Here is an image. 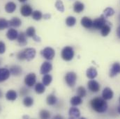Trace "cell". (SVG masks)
Returning <instances> with one entry per match:
<instances>
[{
    "mask_svg": "<svg viewBox=\"0 0 120 119\" xmlns=\"http://www.w3.org/2000/svg\"><path fill=\"white\" fill-rule=\"evenodd\" d=\"M120 73V63L118 62L114 63L110 71V77H114Z\"/></svg>",
    "mask_w": 120,
    "mask_h": 119,
    "instance_id": "obj_11",
    "label": "cell"
},
{
    "mask_svg": "<svg viewBox=\"0 0 120 119\" xmlns=\"http://www.w3.org/2000/svg\"><path fill=\"white\" fill-rule=\"evenodd\" d=\"M28 93H29V90L27 89L25 87H22L20 90V94L21 96H26V95H27Z\"/></svg>",
    "mask_w": 120,
    "mask_h": 119,
    "instance_id": "obj_39",
    "label": "cell"
},
{
    "mask_svg": "<svg viewBox=\"0 0 120 119\" xmlns=\"http://www.w3.org/2000/svg\"><path fill=\"white\" fill-rule=\"evenodd\" d=\"M55 7L57 9V11H59L61 13H63L64 11V6L63 2L61 0H57L55 3Z\"/></svg>",
    "mask_w": 120,
    "mask_h": 119,
    "instance_id": "obj_37",
    "label": "cell"
},
{
    "mask_svg": "<svg viewBox=\"0 0 120 119\" xmlns=\"http://www.w3.org/2000/svg\"><path fill=\"white\" fill-rule=\"evenodd\" d=\"M54 119H63V117L61 116H55L54 117Z\"/></svg>",
    "mask_w": 120,
    "mask_h": 119,
    "instance_id": "obj_44",
    "label": "cell"
},
{
    "mask_svg": "<svg viewBox=\"0 0 120 119\" xmlns=\"http://www.w3.org/2000/svg\"><path fill=\"white\" fill-rule=\"evenodd\" d=\"M23 104L26 107H30L33 105L34 104V100L32 97L27 96L24 98L23 100Z\"/></svg>",
    "mask_w": 120,
    "mask_h": 119,
    "instance_id": "obj_31",
    "label": "cell"
},
{
    "mask_svg": "<svg viewBox=\"0 0 120 119\" xmlns=\"http://www.w3.org/2000/svg\"><path fill=\"white\" fill-rule=\"evenodd\" d=\"M110 24L111 23H109V24H106L105 25H104L101 29V33L103 36L105 37L107 36L108 35H109V33H110L111 31V28H110Z\"/></svg>",
    "mask_w": 120,
    "mask_h": 119,
    "instance_id": "obj_26",
    "label": "cell"
},
{
    "mask_svg": "<svg viewBox=\"0 0 120 119\" xmlns=\"http://www.w3.org/2000/svg\"><path fill=\"white\" fill-rule=\"evenodd\" d=\"M52 76L50 75H48V74L44 75L43 77L42 78V82L45 87L49 86L50 84V83L52 82Z\"/></svg>",
    "mask_w": 120,
    "mask_h": 119,
    "instance_id": "obj_27",
    "label": "cell"
},
{
    "mask_svg": "<svg viewBox=\"0 0 120 119\" xmlns=\"http://www.w3.org/2000/svg\"><path fill=\"white\" fill-rule=\"evenodd\" d=\"M18 97V94L14 90H9L6 93V98L9 101H15Z\"/></svg>",
    "mask_w": 120,
    "mask_h": 119,
    "instance_id": "obj_20",
    "label": "cell"
},
{
    "mask_svg": "<svg viewBox=\"0 0 120 119\" xmlns=\"http://www.w3.org/2000/svg\"><path fill=\"white\" fill-rule=\"evenodd\" d=\"M43 18L45 20H48V19H50V18H51V15H50V14H45V15H43Z\"/></svg>",
    "mask_w": 120,
    "mask_h": 119,
    "instance_id": "obj_42",
    "label": "cell"
},
{
    "mask_svg": "<svg viewBox=\"0 0 120 119\" xmlns=\"http://www.w3.org/2000/svg\"><path fill=\"white\" fill-rule=\"evenodd\" d=\"M46 102H47V104L50 106H53L55 105L57 102V97L55 95H49L47 98H46Z\"/></svg>",
    "mask_w": 120,
    "mask_h": 119,
    "instance_id": "obj_24",
    "label": "cell"
},
{
    "mask_svg": "<svg viewBox=\"0 0 120 119\" xmlns=\"http://www.w3.org/2000/svg\"><path fill=\"white\" fill-rule=\"evenodd\" d=\"M65 81L70 87H73L77 81V75L74 72H68L65 76Z\"/></svg>",
    "mask_w": 120,
    "mask_h": 119,
    "instance_id": "obj_4",
    "label": "cell"
},
{
    "mask_svg": "<svg viewBox=\"0 0 120 119\" xmlns=\"http://www.w3.org/2000/svg\"><path fill=\"white\" fill-rule=\"evenodd\" d=\"M109 23L110 22H108L105 20V18L103 16V15H102L100 18H96V20L93 21L92 27L94 28L95 29H101L104 25H105L106 24H109Z\"/></svg>",
    "mask_w": 120,
    "mask_h": 119,
    "instance_id": "obj_5",
    "label": "cell"
},
{
    "mask_svg": "<svg viewBox=\"0 0 120 119\" xmlns=\"http://www.w3.org/2000/svg\"><path fill=\"white\" fill-rule=\"evenodd\" d=\"M82 103V99L81 97L77 95V96H74L71 99V104L75 107V106H78L80 105H81Z\"/></svg>",
    "mask_w": 120,
    "mask_h": 119,
    "instance_id": "obj_25",
    "label": "cell"
},
{
    "mask_svg": "<svg viewBox=\"0 0 120 119\" xmlns=\"http://www.w3.org/2000/svg\"><path fill=\"white\" fill-rule=\"evenodd\" d=\"M119 20H120V15H119Z\"/></svg>",
    "mask_w": 120,
    "mask_h": 119,
    "instance_id": "obj_48",
    "label": "cell"
},
{
    "mask_svg": "<svg viewBox=\"0 0 120 119\" xmlns=\"http://www.w3.org/2000/svg\"><path fill=\"white\" fill-rule=\"evenodd\" d=\"M10 72L13 76H19L22 74V70L19 65H13L10 68Z\"/></svg>",
    "mask_w": 120,
    "mask_h": 119,
    "instance_id": "obj_19",
    "label": "cell"
},
{
    "mask_svg": "<svg viewBox=\"0 0 120 119\" xmlns=\"http://www.w3.org/2000/svg\"><path fill=\"white\" fill-rule=\"evenodd\" d=\"M31 16H32V18L34 20L38 21V20L42 19L43 14L40 11H33V13L31 14Z\"/></svg>",
    "mask_w": 120,
    "mask_h": 119,
    "instance_id": "obj_30",
    "label": "cell"
},
{
    "mask_svg": "<svg viewBox=\"0 0 120 119\" xmlns=\"http://www.w3.org/2000/svg\"><path fill=\"white\" fill-rule=\"evenodd\" d=\"M18 31L13 28L9 29L6 33V37L10 40H15V39L18 38Z\"/></svg>",
    "mask_w": 120,
    "mask_h": 119,
    "instance_id": "obj_14",
    "label": "cell"
},
{
    "mask_svg": "<svg viewBox=\"0 0 120 119\" xmlns=\"http://www.w3.org/2000/svg\"><path fill=\"white\" fill-rule=\"evenodd\" d=\"M45 86L43 83H37L35 86V91L38 94H42L45 90Z\"/></svg>",
    "mask_w": 120,
    "mask_h": 119,
    "instance_id": "obj_28",
    "label": "cell"
},
{
    "mask_svg": "<svg viewBox=\"0 0 120 119\" xmlns=\"http://www.w3.org/2000/svg\"><path fill=\"white\" fill-rule=\"evenodd\" d=\"M113 95H114V93H113V91L112 90V89L109 87H106L105 88L103 92H102V96H103V98L105 99V100H110L113 97Z\"/></svg>",
    "mask_w": 120,
    "mask_h": 119,
    "instance_id": "obj_13",
    "label": "cell"
},
{
    "mask_svg": "<svg viewBox=\"0 0 120 119\" xmlns=\"http://www.w3.org/2000/svg\"><path fill=\"white\" fill-rule=\"evenodd\" d=\"M33 39H34V41H36V42H38V43H40V42H41V38H40V37H38V36H36V35L35 36H34V37H33Z\"/></svg>",
    "mask_w": 120,
    "mask_h": 119,
    "instance_id": "obj_41",
    "label": "cell"
},
{
    "mask_svg": "<svg viewBox=\"0 0 120 119\" xmlns=\"http://www.w3.org/2000/svg\"><path fill=\"white\" fill-rule=\"evenodd\" d=\"M33 13L32 8L29 4H24L20 8V13L24 17H29Z\"/></svg>",
    "mask_w": 120,
    "mask_h": 119,
    "instance_id": "obj_7",
    "label": "cell"
},
{
    "mask_svg": "<svg viewBox=\"0 0 120 119\" xmlns=\"http://www.w3.org/2000/svg\"><path fill=\"white\" fill-rule=\"evenodd\" d=\"M92 109L98 113H104L108 109V104L105 99L101 97H95L90 102Z\"/></svg>",
    "mask_w": 120,
    "mask_h": 119,
    "instance_id": "obj_1",
    "label": "cell"
},
{
    "mask_svg": "<svg viewBox=\"0 0 120 119\" xmlns=\"http://www.w3.org/2000/svg\"><path fill=\"white\" fill-rule=\"evenodd\" d=\"M25 33L27 37L33 38L34 36H36V29L34 27H30L27 29Z\"/></svg>",
    "mask_w": 120,
    "mask_h": 119,
    "instance_id": "obj_33",
    "label": "cell"
},
{
    "mask_svg": "<svg viewBox=\"0 0 120 119\" xmlns=\"http://www.w3.org/2000/svg\"></svg>",
    "mask_w": 120,
    "mask_h": 119,
    "instance_id": "obj_50",
    "label": "cell"
},
{
    "mask_svg": "<svg viewBox=\"0 0 120 119\" xmlns=\"http://www.w3.org/2000/svg\"><path fill=\"white\" fill-rule=\"evenodd\" d=\"M98 75V72H97V70L94 67H90V68H88L87 70V72H86V75L87 77L90 79H94L95 77H96Z\"/></svg>",
    "mask_w": 120,
    "mask_h": 119,
    "instance_id": "obj_18",
    "label": "cell"
},
{
    "mask_svg": "<svg viewBox=\"0 0 120 119\" xmlns=\"http://www.w3.org/2000/svg\"><path fill=\"white\" fill-rule=\"evenodd\" d=\"M9 26V22L4 18H0V30H4L8 28Z\"/></svg>",
    "mask_w": 120,
    "mask_h": 119,
    "instance_id": "obj_34",
    "label": "cell"
},
{
    "mask_svg": "<svg viewBox=\"0 0 120 119\" xmlns=\"http://www.w3.org/2000/svg\"><path fill=\"white\" fill-rule=\"evenodd\" d=\"M36 76L33 72L28 74L25 77V83L29 87H32L36 84Z\"/></svg>",
    "mask_w": 120,
    "mask_h": 119,
    "instance_id": "obj_6",
    "label": "cell"
},
{
    "mask_svg": "<svg viewBox=\"0 0 120 119\" xmlns=\"http://www.w3.org/2000/svg\"><path fill=\"white\" fill-rule=\"evenodd\" d=\"M3 97V93H2V91L0 90V98H1Z\"/></svg>",
    "mask_w": 120,
    "mask_h": 119,
    "instance_id": "obj_45",
    "label": "cell"
},
{
    "mask_svg": "<svg viewBox=\"0 0 120 119\" xmlns=\"http://www.w3.org/2000/svg\"><path fill=\"white\" fill-rule=\"evenodd\" d=\"M52 64L48 61H45V62H43V63L42 64V65L41 67L40 73L41 75L48 74L52 70Z\"/></svg>",
    "mask_w": 120,
    "mask_h": 119,
    "instance_id": "obj_8",
    "label": "cell"
},
{
    "mask_svg": "<svg viewBox=\"0 0 120 119\" xmlns=\"http://www.w3.org/2000/svg\"><path fill=\"white\" fill-rule=\"evenodd\" d=\"M39 116H40L41 119H50V113L49 111L45 110V109H43V110H41V111L40 112V113H39Z\"/></svg>",
    "mask_w": 120,
    "mask_h": 119,
    "instance_id": "obj_35",
    "label": "cell"
},
{
    "mask_svg": "<svg viewBox=\"0 0 120 119\" xmlns=\"http://www.w3.org/2000/svg\"><path fill=\"white\" fill-rule=\"evenodd\" d=\"M0 64H1V59H0Z\"/></svg>",
    "mask_w": 120,
    "mask_h": 119,
    "instance_id": "obj_49",
    "label": "cell"
},
{
    "mask_svg": "<svg viewBox=\"0 0 120 119\" xmlns=\"http://www.w3.org/2000/svg\"><path fill=\"white\" fill-rule=\"evenodd\" d=\"M16 10V4L13 1H9L5 5V11L8 13H13Z\"/></svg>",
    "mask_w": 120,
    "mask_h": 119,
    "instance_id": "obj_22",
    "label": "cell"
},
{
    "mask_svg": "<svg viewBox=\"0 0 120 119\" xmlns=\"http://www.w3.org/2000/svg\"><path fill=\"white\" fill-rule=\"evenodd\" d=\"M117 111H118V112L120 114V106L118 107V109H117Z\"/></svg>",
    "mask_w": 120,
    "mask_h": 119,
    "instance_id": "obj_47",
    "label": "cell"
},
{
    "mask_svg": "<svg viewBox=\"0 0 120 119\" xmlns=\"http://www.w3.org/2000/svg\"><path fill=\"white\" fill-rule=\"evenodd\" d=\"M87 87L90 90L94 93H97L100 90V84L95 80H91L88 82Z\"/></svg>",
    "mask_w": 120,
    "mask_h": 119,
    "instance_id": "obj_12",
    "label": "cell"
},
{
    "mask_svg": "<svg viewBox=\"0 0 120 119\" xmlns=\"http://www.w3.org/2000/svg\"><path fill=\"white\" fill-rule=\"evenodd\" d=\"M6 51V45L4 43L0 41V54H2Z\"/></svg>",
    "mask_w": 120,
    "mask_h": 119,
    "instance_id": "obj_40",
    "label": "cell"
},
{
    "mask_svg": "<svg viewBox=\"0 0 120 119\" xmlns=\"http://www.w3.org/2000/svg\"><path fill=\"white\" fill-rule=\"evenodd\" d=\"M41 56L47 60H52L55 56V51L53 48L47 47L41 51Z\"/></svg>",
    "mask_w": 120,
    "mask_h": 119,
    "instance_id": "obj_3",
    "label": "cell"
},
{
    "mask_svg": "<svg viewBox=\"0 0 120 119\" xmlns=\"http://www.w3.org/2000/svg\"><path fill=\"white\" fill-rule=\"evenodd\" d=\"M115 14V11L112 8H106L104 11H103V16L105 18H108V17H110L112 16Z\"/></svg>",
    "mask_w": 120,
    "mask_h": 119,
    "instance_id": "obj_32",
    "label": "cell"
},
{
    "mask_svg": "<svg viewBox=\"0 0 120 119\" xmlns=\"http://www.w3.org/2000/svg\"><path fill=\"white\" fill-rule=\"evenodd\" d=\"M84 9H85L84 4L79 1H75V4H73V11L77 13H80L84 11Z\"/></svg>",
    "mask_w": 120,
    "mask_h": 119,
    "instance_id": "obj_17",
    "label": "cell"
},
{
    "mask_svg": "<svg viewBox=\"0 0 120 119\" xmlns=\"http://www.w3.org/2000/svg\"><path fill=\"white\" fill-rule=\"evenodd\" d=\"M117 36L120 38V26L118 27V29L117 30Z\"/></svg>",
    "mask_w": 120,
    "mask_h": 119,
    "instance_id": "obj_43",
    "label": "cell"
},
{
    "mask_svg": "<svg viewBox=\"0 0 120 119\" xmlns=\"http://www.w3.org/2000/svg\"><path fill=\"white\" fill-rule=\"evenodd\" d=\"M17 58H18V59L20 60V61H24V60H26L25 59V54H24L23 50H22V51L19 52L17 54Z\"/></svg>",
    "mask_w": 120,
    "mask_h": 119,
    "instance_id": "obj_38",
    "label": "cell"
},
{
    "mask_svg": "<svg viewBox=\"0 0 120 119\" xmlns=\"http://www.w3.org/2000/svg\"><path fill=\"white\" fill-rule=\"evenodd\" d=\"M86 95H87V91L83 87H80L77 89V95L81 97H84L86 96Z\"/></svg>",
    "mask_w": 120,
    "mask_h": 119,
    "instance_id": "obj_36",
    "label": "cell"
},
{
    "mask_svg": "<svg viewBox=\"0 0 120 119\" xmlns=\"http://www.w3.org/2000/svg\"><path fill=\"white\" fill-rule=\"evenodd\" d=\"M11 75V72L8 69L5 68H0V83L7 80Z\"/></svg>",
    "mask_w": 120,
    "mask_h": 119,
    "instance_id": "obj_10",
    "label": "cell"
},
{
    "mask_svg": "<svg viewBox=\"0 0 120 119\" xmlns=\"http://www.w3.org/2000/svg\"><path fill=\"white\" fill-rule=\"evenodd\" d=\"M20 2H21V3H24V2H25L26 1H27V0H18Z\"/></svg>",
    "mask_w": 120,
    "mask_h": 119,
    "instance_id": "obj_46",
    "label": "cell"
},
{
    "mask_svg": "<svg viewBox=\"0 0 120 119\" xmlns=\"http://www.w3.org/2000/svg\"><path fill=\"white\" fill-rule=\"evenodd\" d=\"M9 22V25L10 26H12L13 27H19L21 25H22V21L20 18H17V17H15V18H13Z\"/></svg>",
    "mask_w": 120,
    "mask_h": 119,
    "instance_id": "obj_23",
    "label": "cell"
},
{
    "mask_svg": "<svg viewBox=\"0 0 120 119\" xmlns=\"http://www.w3.org/2000/svg\"><path fill=\"white\" fill-rule=\"evenodd\" d=\"M17 39H18V43L20 46H25L27 44V36L26 33L24 32H21L20 34H18Z\"/></svg>",
    "mask_w": 120,
    "mask_h": 119,
    "instance_id": "obj_16",
    "label": "cell"
},
{
    "mask_svg": "<svg viewBox=\"0 0 120 119\" xmlns=\"http://www.w3.org/2000/svg\"><path fill=\"white\" fill-rule=\"evenodd\" d=\"M61 57L64 61H70L74 57V50L70 46L65 47L61 51Z\"/></svg>",
    "mask_w": 120,
    "mask_h": 119,
    "instance_id": "obj_2",
    "label": "cell"
},
{
    "mask_svg": "<svg viewBox=\"0 0 120 119\" xmlns=\"http://www.w3.org/2000/svg\"><path fill=\"white\" fill-rule=\"evenodd\" d=\"M66 24L68 27H73L76 24V18L73 16H69L66 19Z\"/></svg>",
    "mask_w": 120,
    "mask_h": 119,
    "instance_id": "obj_29",
    "label": "cell"
},
{
    "mask_svg": "<svg viewBox=\"0 0 120 119\" xmlns=\"http://www.w3.org/2000/svg\"><path fill=\"white\" fill-rule=\"evenodd\" d=\"M68 114H69V116L71 119H78L80 116V112L76 107H71L69 109Z\"/></svg>",
    "mask_w": 120,
    "mask_h": 119,
    "instance_id": "obj_21",
    "label": "cell"
},
{
    "mask_svg": "<svg viewBox=\"0 0 120 119\" xmlns=\"http://www.w3.org/2000/svg\"><path fill=\"white\" fill-rule=\"evenodd\" d=\"M23 52L25 56V59L28 61L34 59L36 56V50L34 48H27L24 50Z\"/></svg>",
    "mask_w": 120,
    "mask_h": 119,
    "instance_id": "obj_9",
    "label": "cell"
},
{
    "mask_svg": "<svg viewBox=\"0 0 120 119\" xmlns=\"http://www.w3.org/2000/svg\"><path fill=\"white\" fill-rule=\"evenodd\" d=\"M80 23L82 27H84L86 29H90L93 26V21L88 17H83L81 19Z\"/></svg>",
    "mask_w": 120,
    "mask_h": 119,
    "instance_id": "obj_15",
    "label": "cell"
}]
</instances>
